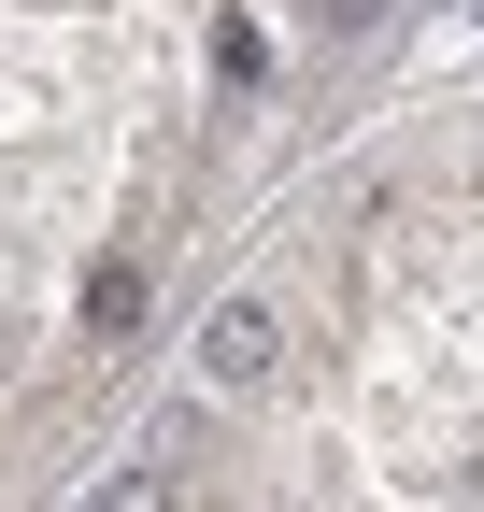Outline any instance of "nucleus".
Here are the masks:
<instances>
[{"mask_svg": "<svg viewBox=\"0 0 484 512\" xmlns=\"http://www.w3.org/2000/svg\"><path fill=\"white\" fill-rule=\"evenodd\" d=\"M100 512H171V441H143V470H129V484H114Z\"/></svg>", "mask_w": 484, "mask_h": 512, "instance_id": "f03ea898", "label": "nucleus"}, {"mask_svg": "<svg viewBox=\"0 0 484 512\" xmlns=\"http://www.w3.org/2000/svg\"><path fill=\"white\" fill-rule=\"evenodd\" d=\"M328 29H385V0H328Z\"/></svg>", "mask_w": 484, "mask_h": 512, "instance_id": "20e7f679", "label": "nucleus"}, {"mask_svg": "<svg viewBox=\"0 0 484 512\" xmlns=\"http://www.w3.org/2000/svg\"><path fill=\"white\" fill-rule=\"evenodd\" d=\"M129 313H143V271H100V285H86V328H100V342L129 328Z\"/></svg>", "mask_w": 484, "mask_h": 512, "instance_id": "7ed1b4c3", "label": "nucleus"}, {"mask_svg": "<svg viewBox=\"0 0 484 512\" xmlns=\"http://www.w3.org/2000/svg\"><path fill=\"white\" fill-rule=\"evenodd\" d=\"M271 356H285V328H271V299H214V328H200V384H271Z\"/></svg>", "mask_w": 484, "mask_h": 512, "instance_id": "f257e3e1", "label": "nucleus"}]
</instances>
